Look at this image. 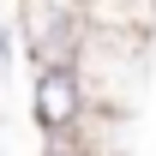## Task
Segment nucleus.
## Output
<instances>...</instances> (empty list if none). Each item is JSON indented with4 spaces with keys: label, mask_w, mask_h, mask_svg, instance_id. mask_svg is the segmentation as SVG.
<instances>
[{
    "label": "nucleus",
    "mask_w": 156,
    "mask_h": 156,
    "mask_svg": "<svg viewBox=\"0 0 156 156\" xmlns=\"http://www.w3.org/2000/svg\"><path fill=\"white\" fill-rule=\"evenodd\" d=\"M90 102L96 96H90L84 72H72V66H42L30 84V114H36L42 138H78L90 120Z\"/></svg>",
    "instance_id": "1"
},
{
    "label": "nucleus",
    "mask_w": 156,
    "mask_h": 156,
    "mask_svg": "<svg viewBox=\"0 0 156 156\" xmlns=\"http://www.w3.org/2000/svg\"><path fill=\"white\" fill-rule=\"evenodd\" d=\"M42 156H90V150H84L78 138H48V144H42Z\"/></svg>",
    "instance_id": "2"
},
{
    "label": "nucleus",
    "mask_w": 156,
    "mask_h": 156,
    "mask_svg": "<svg viewBox=\"0 0 156 156\" xmlns=\"http://www.w3.org/2000/svg\"><path fill=\"white\" fill-rule=\"evenodd\" d=\"M6 54H12V36H6V24H0V66H6Z\"/></svg>",
    "instance_id": "3"
}]
</instances>
